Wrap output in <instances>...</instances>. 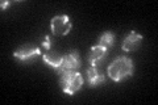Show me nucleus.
I'll use <instances>...</instances> for the list:
<instances>
[{
	"mask_svg": "<svg viewBox=\"0 0 158 105\" xmlns=\"http://www.w3.org/2000/svg\"><path fill=\"white\" fill-rule=\"evenodd\" d=\"M133 74V62L128 57H118L108 67V76L115 82H121Z\"/></svg>",
	"mask_w": 158,
	"mask_h": 105,
	"instance_id": "nucleus-1",
	"label": "nucleus"
},
{
	"mask_svg": "<svg viewBox=\"0 0 158 105\" xmlns=\"http://www.w3.org/2000/svg\"><path fill=\"white\" fill-rule=\"evenodd\" d=\"M59 84H61L62 91L73 96L75 92H78L83 86V78L82 75L77 72L75 70H67V71L61 72L59 78Z\"/></svg>",
	"mask_w": 158,
	"mask_h": 105,
	"instance_id": "nucleus-2",
	"label": "nucleus"
},
{
	"mask_svg": "<svg viewBox=\"0 0 158 105\" xmlns=\"http://www.w3.org/2000/svg\"><path fill=\"white\" fill-rule=\"evenodd\" d=\"M50 26H52V32L54 34H57V36H66L71 30L70 17L66 16V14L53 17L50 21Z\"/></svg>",
	"mask_w": 158,
	"mask_h": 105,
	"instance_id": "nucleus-3",
	"label": "nucleus"
},
{
	"mask_svg": "<svg viewBox=\"0 0 158 105\" xmlns=\"http://www.w3.org/2000/svg\"><path fill=\"white\" fill-rule=\"evenodd\" d=\"M40 54H41V51H40L38 47H34L32 45H25V46H21L20 49H17L13 53V57L17 58L21 62H31L34 58H37Z\"/></svg>",
	"mask_w": 158,
	"mask_h": 105,
	"instance_id": "nucleus-4",
	"label": "nucleus"
},
{
	"mask_svg": "<svg viewBox=\"0 0 158 105\" xmlns=\"http://www.w3.org/2000/svg\"><path fill=\"white\" fill-rule=\"evenodd\" d=\"M81 67V58L77 51H70L66 55H63V61L61 64V68L58 70L59 72L67 71V70H77Z\"/></svg>",
	"mask_w": 158,
	"mask_h": 105,
	"instance_id": "nucleus-5",
	"label": "nucleus"
},
{
	"mask_svg": "<svg viewBox=\"0 0 158 105\" xmlns=\"http://www.w3.org/2000/svg\"><path fill=\"white\" fill-rule=\"evenodd\" d=\"M107 55V49L100 46V45H96V46H92L90 50V54H88V62H90L91 66H98L100 62L104 61V58Z\"/></svg>",
	"mask_w": 158,
	"mask_h": 105,
	"instance_id": "nucleus-6",
	"label": "nucleus"
},
{
	"mask_svg": "<svg viewBox=\"0 0 158 105\" xmlns=\"http://www.w3.org/2000/svg\"><path fill=\"white\" fill-rule=\"evenodd\" d=\"M141 39H142L141 34H138L137 32L132 30V32L125 37L124 42H123V50H124V51H132V50L137 49L138 45H140Z\"/></svg>",
	"mask_w": 158,
	"mask_h": 105,
	"instance_id": "nucleus-7",
	"label": "nucleus"
},
{
	"mask_svg": "<svg viewBox=\"0 0 158 105\" xmlns=\"http://www.w3.org/2000/svg\"><path fill=\"white\" fill-rule=\"evenodd\" d=\"M87 80H88V84H90L91 87H98L100 86V84L104 83L106 78L104 75H103L102 72L98 71V68L95 66H91L90 68H87Z\"/></svg>",
	"mask_w": 158,
	"mask_h": 105,
	"instance_id": "nucleus-8",
	"label": "nucleus"
},
{
	"mask_svg": "<svg viewBox=\"0 0 158 105\" xmlns=\"http://www.w3.org/2000/svg\"><path fill=\"white\" fill-rule=\"evenodd\" d=\"M42 59H44V62H45L46 64H49L50 67L56 68V70H59V68H61L62 61H63V55H59L58 53L49 50V51L44 53Z\"/></svg>",
	"mask_w": 158,
	"mask_h": 105,
	"instance_id": "nucleus-9",
	"label": "nucleus"
},
{
	"mask_svg": "<svg viewBox=\"0 0 158 105\" xmlns=\"http://www.w3.org/2000/svg\"><path fill=\"white\" fill-rule=\"evenodd\" d=\"M98 42H99L100 46L108 49L110 46H112V45L115 43V34H113L112 32H104L100 37H99Z\"/></svg>",
	"mask_w": 158,
	"mask_h": 105,
	"instance_id": "nucleus-10",
	"label": "nucleus"
},
{
	"mask_svg": "<svg viewBox=\"0 0 158 105\" xmlns=\"http://www.w3.org/2000/svg\"><path fill=\"white\" fill-rule=\"evenodd\" d=\"M42 47L46 50V51H49V50L52 49V38L50 36H45L42 39Z\"/></svg>",
	"mask_w": 158,
	"mask_h": 105,
	"instance_id": "nucleus-11",
	"label": "nucleus"
},
{
	"mask_svg": "<svg viewBox=\"0 0 158 105\" xmlns=\"http://www.w3.org/2000/svg\"><path fill=\"white\" fill-rule=\"evenodd\" d=\"M8 4H9V2H2V9L7 8V7H8Z\"/></svg>",
	"mask_w": 158,
	"mask_h": 105,
	"instance_id": "nucleus-12",
	"label": "nucleus"
}]
</instances>
